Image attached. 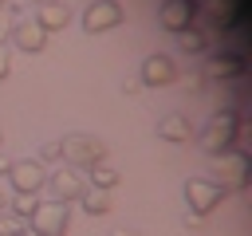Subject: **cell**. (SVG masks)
<instances>
[{"instance_id": "obj_20", "label": "cell", "mask_w": 252, "mask_h": 236, "mask_svg": "<svg viewBox=\"0 0 252 236\" xmlns=\"http://www.w3.org/2000/svg\"><path fill=\"white\" fill-rule=\"evenodd\" d=\"M59 157V142H43L39 146V161H55Z\"/></svg>"}, {"instance_id": "obj_28", "label": "cell", "mask_w": 252, "mask_h": 236, "mask_svg": "<svg viewBox=\"0 0 252 236\" xmlns=\"http://www.w3.org/2000/svg\"><path fill=\"white\" fill-rule=\"evenodd\" d=\"M8 169H12V157H8L4 149H0V173H8Z\"/></svg>"}, {"instance_id": "obj_6", "label": "cell", "mask_w": 252, "mask_h": 236, "mask_svg": "<svg viewBox=\"0 0 252 236\" xmlns=\"http://www.w3.org/2000/svg\"><path fill=\"white\" fill-rule=\"evenodd\" d=\"M122 20H126L122 0H87V8H83V31H91V35L110 31V28H118Z\"/></svg>"}, {"instance_id": "obj_2", "label": "cell", "mask_w": 252, "mask_h": 236, "mask_svg": "<svg viewBox=\"0 0 252 236\" xmlns=\"http://www.w3.org/2000/svg\"><path fill=\"white\" fill-rule=\"evenodd\" d=\"M59 157L67 165H75V169H87V165H94V161L106 157V142L94 138V134H87V130H71V134L59 138Z\"/></svg>"}, {"instance_id": "obj_22", "label": "cell", "mask_w": 252, "mask_h": 236, "mask_svg": "<svg viewBox=\"0 0 252 236\" xmlns=\"http://www.w3.org/2000/svg\"><path fill=\"white\" fill-rule=\"evenodd\" d=\"M8 75H12V51L0 47V79H8Z\"/></svg>"}, {"instance_id": "obj_7", "label": "cell", "mask_w": 252, "mask_h": 236, "mask_svg": "<svg viewBox=\"0 0 252 236\" xmlns=\"http://www.w3.org/2000/svg\"><path fill=\"white\" fill-rule=\"evenodd\" d=\"M220 201H224V189H220L213 177H189V181H185V205H189L197 216L213 212Z\"/></svg>"}, {"instance_id": "obj_31", "label": "cell", "mask_w": 252, "mask_h": 236, "mask_svg": "<svg viewBox=\"0 0 252 236\" xmlns=\"http://www.w3.org/2000/svg\"><path fill=\"white\" fill-rule=\"evenodd\" d=\"M4 4H8V0H0V8H4Z\"/></svg>"}, {"instance_id": "obj_8", "label": "cell", "mask_w": 252, "mask_h": 236, "mask_svg": "<svg viewBox=\"0 0 252 236\" xmlns=\"http://www.w3.org/2000/svg\"><path fill=\"white\" fill-rule=\"evenodd\" d=\"M197 12H201V4L197 0H161V8H158V24L165 28V31H185V28H193L197 24Z\"/></svg>"}, {"instance_id": "obj_23", "label": "cell", "mask_w": 252, "mask_h": 236, "mask_svg": "<svg viewBox=\"0 0 252 236\" xmlns=\"http://www.w3.org/2000/svg\"><path fill=\"white\" fill-rule=\"evenodd\" d=\"M181 224H185V228H201V216H197L193 208H185V212H181Z\"/></svg>"}, {"instance_id": "obj_26", "label": "cell", "mask_w": 252, "mask_h": 236, "mask_svg": "<svg viewBox=\"0 0 252 236\" xmlns=\"http://www.w3.org/2000/svg\"><path fill=\"white\" fill-rule=\"evenodd\" d=\"M8 35H12V24L0 16V47H4V39H8Z\"/></svg>"}, {"instance_id": "obj_19", "label": "cell", "mask_w": 252, "mask_h": 236, "mask_svg": "<svg viewBox=\"0 0 252 236\" xmlns=\"http://www.w3.org/2000/svg\"><path fill=\"white\" fill-rule=\"evenodd\" d=\"M24 232H28V220L16 216L12 208H4L0 212V236H24Z\"/></svg>"}, {"instance_id": "obj_21", "label": "cell", "mask_w": 252, "mask_h": 236, "mask_svg": "<svg viewBox=\"0 0 252 236\" xmlns=\"http://www.w3.org/2000/svg\"><path fill=\"white\" fill-rule=\"evenodd\" d=\"M201 87H205V75L201 71H189L185 75V90H201Z\"/></svg>"}, {"instance_id": "obj_12", "label": "cell", "mask_w": 252, "mask_h": 236, "mask_svg": "<svg viewBox=\"0 0 252 236\" xmlns=\"http://www.w3.org/2000/svg\"><path fill=\"white\" fill-rule=\"evenodd\" d=\"M8 39H12V43H16L20 51H28V55H32V51H43V47H47V31H43V28H39V24L32 20V16H28V20H16V24H12V35H8Z\"/></svg>"}, {"instance_id": "obj_30", "label": "cell", "mask_w": 252, "mask_h": 236, "mask_svg": "<svg viewBox=\"0 0 252 236\" xmlns=\"http://www.w3.org/2000/svg\"><path fill=\"white\" fill-rule=\"evenodd\" d=\"M24 236H35V232H32V228H28V232H24Z\"/></svg>"}, {"instance_id": "obj_9", "label": "cell", "mask_w": 252, "mask_h": 236, "mask_svg": "<svg viewBox=\"0 0 252 236\" xmlns=\"http://www.w3.org/2000/svg\"><path fill=\"white\" fill-rule=\"evenodd\" d=\"M47 189L55 193V201L71 205V201H79V197H83L87 181H83V173H79L75 165H59V169H47Z\"/></svg>"}, {"instance_id": "obj_10", "label": "cell", "mask_w": 252, "mask_h": 236, "mask_svg": "<svg viewBox=\"0 0 252 236\" xmlns=\"http://www.w3.org/2000/svg\"><path fill=\"white\" fill-rule=\"evenodd\" d=\"M142 87H169L173 79H177V63H173V55H165V51H150L146 59H142Z\"/></svg>"}, {"instance_id": "obj_25", "label": "cell", "mask_w": 252, "mask_h": 236, "mask_svg": "<svg viewBox=\"0 0 252 236\" xmlns=\"http://www.w3.org/2000/svg\"><path fill=\"white\" fill-rule=\"evenodd\" d=\"M12 205V189H8V181H0V212Z\"/></svg>"}, {"instance_id": "obj_14", "label": "cell", "mask_w": 252, "mask_h": 236, "mask_svg": "<svg viewBox=\"0 0 252 236\" xmlns=\"http://www.w3.org/2000/svg\"><path fill=\"white\" fill-rule=\"evenodd\" d=\"M158 138H165V142H189L193 138V122H189V114H181V110H169V114H161L158 118Z\"/></svg>"}, {"instance_id": "obj_13", "label": "cell", "mask_w": 252, "mask_h": 236, "mask_svg": "<svg viewBox=\"0 0 252 236\" xmlns=\"http://www.w3.org/2000/svg\"><path fill=\"white\" fill-rule=\"evenodd\" d=\"M32 20H35L43 31H63V28L71 24V8H67L63 0H43V4H35Z\"/></svg>"}, {"instance_id": "obj_15", "label": "cell", "mask_w": 252, "mask_h": 236, "mask_svg": "<svg viewBox=\"0 0 252 236\" xmlns=\"http://www.w3.org/2000/svg\"><path fill=\"white\" fill-rule=\"evenodd\" d=\"M205 8H209L213 28H232L240 16V0H205Z\"/></svg>"}, {"instance_id": "obj_18", "label": "cell", "mask_w": 252, "mask_h": 236, "mask_svg": "<svg viewBox=\"0 0 252 236\" xmlns=\"http://www.w3.org/2000/svg\"><path fill=\"white\" fill-rule=\"evenodd\" d=\"M177 47L185 51V55H197V51H205V31L193 24V28H185V31H177Z\"/></svg>"}, {"instance_id": "obj_17", "label": "cell", "mask_w": 252, "mask_h": 236, "mask_svg": "<svg viewBox=\"0 0 252 236\" xmlns=\"http://www.w3.org/2000/svg\"><path fill=\"white\" fill-rule=\"evenodd\" d=\"M79 201H83V208H87L91 216H106V212L114 208V205H110V197H106V189H94V185H87Z\"/></svg>"}, {"instance_id": "obj_11", "label": "cell", "mask_w": 252, "mask_h": 236, "mask_svg": "<svg viewBox=\"0 0 252 236\" xmlns=\"http://www.w3.org/2000/svg\"><path fill=\"white\" fill-rule=\"evenodd\" d=\"M201 75H205V79H240V75H244V55H240V47H224V51L209 55V63H205Z\"/></svg>"}, {"instance_id": "obj_5", "label": "cell", "mask_w": 252, "mask_h": 236, "mask_svg": "<svg viewBox=\"0 0 252 236\" xmlns=\"http://www.w3.org/2000/svg\"><path fill=\"white\" fill-rule=\"evenodd\" d=\"M4 177H8V189L12 193H32L35 197L39 189H47V165L39 157H16Z\"/></svg>"}, {"instance_id": "obj_4", "label": "cell", "mask_w": 252, "mask_h": 236, "mask_svg": "<svg viewBox=\"0 0 252 236\" xmlns=\"http://www.w3.org/2000/svg\"><path fill=\"white\" fill-rule=\"evenodd\" d=\"M248 153L244 149H224V153H217L213 157V181L224 189V193H232V189H244L248 185Z\"/></svg>"}, {"instance_id": "obj_1", "label": "cell", "mask_w": 252, "mask_h": 236, "mask_svg": "<svg viewBox=\"0 0 252 236\" xmlns=\"http://www.w3.org/2000/svg\"><path fill=\"white\" fill-rule=\"evenodd\" d=\"M236 134H240V114H236V110H217V114L205 122V130L197 134V146H201L209 157H217V153H224V149H236Z\"/></svg>"}, {"instance_id": "obj_29", "label": "cell", "mask_w": 252, "mask_h": 236, "mask_svg": "<svg viewBox=\"0 0 252 236\" xmlns=\"http://www.w3.org/2000/svg\"><path fill=\"white\" fill-rule=\"evenodd\" d=\"M0 149H4V126H0Z\"/></svg>"}, {"instance_id": "obj_3", "label": "cell", "mask_w": 252, "mask_h": 236, "mask_svg": "<svg viewBox=\"0 0 252 236\" xmlns=\"http://www.w3.org/2000/svg\"><path fill=\"white\" fill-rule=\"evenodd\" d=\"M28 224H32L35 236H67V228H71V205L55 201V197H51V201H39V205L32 208Z\"/></svg>"}, {"instance_id": "obj_24", "label": "cell", "mask_w": 252, "mask_h": 236, "mask_svg": "<svg viewBox=\"0 0 252 236\" xmlns=\"http://www.w3.org/2000/svg\"><path fill=\"white\" fill-rule=\"evenodd\" d=\"M142 90V79H122V94H138Z\"/></svg>"}, {"instance_id": "obj_32", "label": "cell", "mask_w": 252, "mask_h": 236, "mask_svg": "<svg viewBox=\"0 0 252 236\" xmlns=\"http://www.w3.org/2000/svg\"><path fill=\"white\" fill-rule=\"evenodd\" d=\"M35 4H43V0H35Z\"/></svg>"}, {"instance_id": "obj_27", "label": "cell", "mask_w": 252, "mask_h": 236, "mask_svg": "<svg viewBox=\"0 0 252 236\" xmlns=\"http://www.w3.org/2000/svg\"><path fill=\"white\" fill-rule=\"evenodd\" d=\"M110 236H142V232H138V228H126V224H122V228H114Z\"/></svg>"}, {"instance_id": "obj_16", "label": "cell", "mask_w": 252, "mask_h": 236, "mask_svg": "<svg viewBox=\"0 0 252 236\" xmlns=\"http://www.w3.org/2000/svg\"><path fill=\"white\" fill-rule=\"evenodd\" d=\"M87 177H91V185H94V189H106V193L122 181V173H118L106 157H102V161H94V165H87Z\"/></svg>"}]
</instances>
